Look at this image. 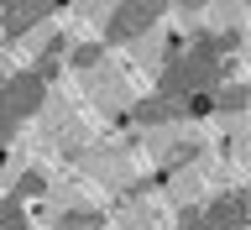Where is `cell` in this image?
<instances>
[{
  "label": "cell",
  "instance_id": "obj_1",
  "mask_svg": "<svg viewBox=\"0 0 251 230\" xmlns=\"http://www.w3.org/2000/svg\"><path fill=\"white\" fill-rule=\"evenodd\" d=\"M230 68L235 63H220L209 52H178V58H168L157 68V94L162 100H178V105H183L188 94H215Z\"/></svg>",
  "mask_w": 251,
  "mask_h": 230
},
{
  "label": "cell",
  "instance_id": "obj_2",
  "mask_svg": "<svg viewBox=\"0 0 251 230\" xmlns=\"http://www.w3.org/2000/svg\"><path fill=\"white\" fill-rule=\"evenodd\" d=\"M157 21H162V5H157V0L110 5V16H105V42H110V47H115V42H141Z\"/></svg>",
  "mask_w": 251,
  "mask_h": 230
},
{
  "label": "cell",
  "instance_id": "obj_3",
  "mask_svg": "<svg viewBox=\"0 0 251 230\" xmlns=\"http://www.w3.org/2000/svg\"><path fill=\"white\" fill-rule=\"evenodd\" d=\"M42 136H47V147H58L68 162L84 157V126L74 121L68 100H58V94H47V105H42Z\"/></svg>",
  "mask_w": 251,
  "mask_h": 230
},
{
  "label": "cell",
  "instance_id": "obj_4",
  "mask_svg": "<svg viewBox=\"0 0 251 230\" xmlns=\"http://www.w3.org/2000/svg\"><path fill=\"white\" fill-rule=\"evenodd\" d=\"M84 94L94 100V110H105L110 121H121L126 110L136 105V100H131V84H126V74H115V68H105V63H100L94 74H84Z\"/></svg>",
  "mask_w": 251,
  "mask_h": 230
},
{
  "label": "cell",
  "instance_id": "obj_5",
  "mask_svg": "<svg viewBox=\"0 0 251 230\" xmlns=\"http://www.w3.org/2000/svg\"><path fill=\"white\" fill-rule=\"evenodd\" d=\"M47 105V84L37 74H11L0 78V110L11 115V121H26V115H42Z\"/></svg>",
  "mask_w": 251,
  "mask_h": 230
},
{
  "label": "cell",
  "instance_id": "obj_6",
  "mask_svg": "<svg viewBox=\"0 0 251 230\" xmlns=\"http://www.w3.org/2000/svg\"><path fill=\"white\" fill-rule=\"evenodd\" d=\"M131 141H115V147H94V152H84L78 157V162H84V173H89V178H105V183H121L126 173H131Z\"/></svg>",
  "mask_w": 251,
  "mask_h": 230
},
{
  "label": "cell",
  "instance_id": "obj_7",
  "mask_svg": "<svg viewBox=\"0 0 251 230\" xmlns=\"http://www.w3.org/2000/svg\"><path fill=\"white\" fill-rule=\"evenodd\" d=\"M204 225H209V230H246V225H251V199L241 194V188H230V194L209 199Z\"/></svg>",
  "mask_w": 251,
  "mask_h": 230
},
{
  "label": "cell",
  "instance_id": "obj_8",
  "mask_svg": "<svg viewBox=\"0 0 251 230\" xmlns=\"http://www.w3.org/2000/svg\"><path fill=\"white\" fill-rule=\"evenodd\" d=\"M52 5L47 0H16V5H0V37H26L31 26H42Z\"/></svg>",
  "mask_w": 251,
  "mask_h": 230
},
{
  "label": "cell",
  "instance_id": "obj_9",
  "mask_svg": "<svg viewBox=\"0 0 251 230\" xmlns=\"http://www.w3.org/2000/svg\"><path fill=\"white\" fill-rule=\"evenodd\" d=\"M121 121H131V126H178V121H183V105H178V100L152 94V100H136Z\"/></svg>",
  "mask_w": 251,
  "mask_h": 230
},
{
  "label": "cell",
  "instance_id": "obj_10",
  "mask_svg": "<svg viewBox=\"0 0 251 230\" xmlns=\"http://www.w3.org/2000/svg\"><path fill=\"white\" fill-rule=\"evenodd\" d=\"M246 100H251L246 84H220V94H215V115H225V121H241V115H246Z\"/></svg>",
  "mask_w": 251,
  "mask_h": 230
},
{
  "label": "cell",
  "instance_id": "obj_11",
  "mask_svg": "<svg viewBox=\"0 0 251 230\" xmlns=\"http://www.w3.org/2000/svg\"><path fill=\"white\" fill-rule=\"evenodd\" d=\"M100 63H105V47H100V42H78L74 52H68V68H74L78 78H84V74H94Z\"/></svg>",
  "mask_w": 251,
  "mask_h": 230
},
{
  "label": "cell",
  "instance_id": "obj_12",
  "mask_svg": "<svg viewBox=\"0 0 251 230\" xmlns=\"http://www.w3.org/2000/svg\"><path fill=\"white\" fill-rule=\"evenodd\" d=\"M100 225H105L100 209H68V215H58V225H52V230H100Z\"/></svg>",
  "mask_w": 251,
  "mask_h": 230
},
{
  "label": "cell",
  "instance_id": "obj_13",
  "mask_svg": "<svg viewBox=\"0 0 251 230\" xmlns=\"http://www.w3.org/2000/svg\"><path fill=\"white\" fill-rule=\"evenodd\" d=\"M42 188H47V173L42 168H26L21 178H16V199H37Z\"/></svg>",
  "mask_w": 251,
  "mask_h": 230
},
{
  "label": "cell",
  "instance_id": "obj_14",
  "mask_svg": "<svg viewBox=\"0 0 251 230\" xmlns=\"http://www.w3.org/2000/svg\"><path fill=\"white\" fill-rule=\"evenodd\" d=\"M0 230H26V209H21V199H0Z\"/></svg>",
  "mask_w": 251,
  "mask_h": 230
},
{
  "label": "cell",
  "instance_id": "obj_15",
  "mask_svg": "<svg viewBox=\"0 0 251 230\" xmlns=\"http://www.w3.org/2000/svg\"><path fill=\"white\" fill-rule=\"evenodd\" d=\"M199 188H204L199 173H183V178H173V199H178V204H194V194H199Z\"/></svg>",
  "mask_w": 251,
  "mask_h": 230
},
{
  "label": "cell",
  "instance_id": "obj_16",
  "mask_svg": "<svg viewBox=\"0 0 251 230\" xmlns=\"http://www.w3.org/2000/svg\"><path fill=\"white\" fill-rule=\"evenodd\" d=\"M183 115H194V121H209V115H215V94H188Z\"/></svg>",
  "mask_w": 251,
  "mask_h": 230
},
{
  "label": "cell",
  "instance_id": "obj_17",
  "mask_svg": "<svg viewBox=\"0 0 251 230\" xmlns=\"http://www.w3.org/2000/svg\"><path fill=\"white\" fill-rule=\"evenodd\" d=\"M225 157H246V126L230 121V136H225Z\"/></svg>",
  "mask_w": 251,
  "mask_h": 230
},
{
  "label": "cell",
  "instance_id": "obj_18",
  "mask_svg": "<svg viewBox=\"0 0 251 230\" xmlns=\"http://www.w3.org/2000/svg\"><path fill=\"white\" fill-rule=\"evenodd\" d=\"M178 230H209V225H204V209H199V204H183V209H178Z\"/></svg>",
  "mask_w": 251,
  "mask_h": 230
},
{
  "label": "cell",
  "instance_id": "obj_19",
  "mask_svg": "<svg viewBox=\"0 0 251 230\" xmlns=\"http://www.w3.org/2000/svg\"><path fill=\"white\" fill-rule=\"evenodd\" d=\"M52 199H58V204H78L84 194H78V183H63V188H52Z\"/></svg>",
  "mask_w": 251,
  "mask_h": 230
},
{
  "label": "cell",
  "instance_id": "obj_20",
  "mask_svg": "<svg viewBox=\"0 0 251 230\" xmlns=\"http://www.w3.org/2000/svg\"><path fill=\"white\" fill-rule=\"evenodd\" d=\"M16 136V121H11V115H5V110H0V147H5V141H11Z\"/></svg>",
  "mask_w": 251,
  "mask_h": 230
}]
</instances>
